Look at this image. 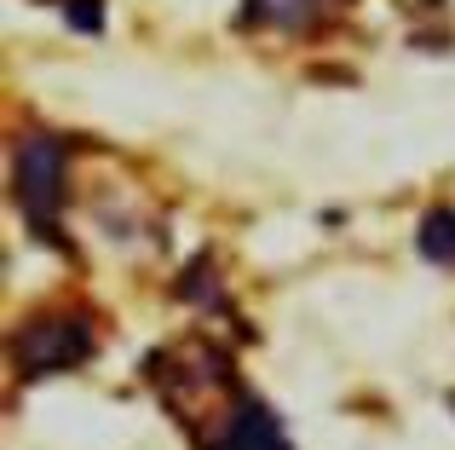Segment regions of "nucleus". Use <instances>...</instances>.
I'll list each match as a JSON object with an SVG mask.
<instances>
[{
    "mask_svg": "<svg viewBox=\"0 0 455 450\" xmlns=\"http://www.w3.org/2000/svg\"><path fill=\"white\" fill-rule=\"evenodd\" d=\"M208 450H294V445H289V433H283L277 410L266 398H243L225 416V428L208 439Z\"/></svg>",
    "mask_w": 455,
    "mask_h": 450,
    "instance_id": "3",
    "label": "nucleus"
},
{
    "mask_svg": "<svg viewBox=\"0 0 455 450\" xmlns=\"http://www.w3.org/2000/svg\"><path fill=\"white\" fill-rule=\"evenodd\" d=\"M23 375H58V370H81L99 352V329L87 312H41L18 329L12 341Z\"/></svg>",
    "mask_w": 455,
    "mask_h": 450,
    "instance_id": "2",
    "label": "nucleus"
},
{
    "mask_svg": "<svg viewBox=\"0 0 455 450\" xmlns=\"http://www.w3.org/2000/svg\"><path fill=\"white\" fill-rule=\"evenodd\" d=\"M421 254L433 260V266H455V208H433V214L421 220Z\"/></svg>",
    "mask_w": 455,
    "mask_h": 450,
    "instance_id": "4",
    "label": "nucleus"
},
{
    "mask_svg": "<svg viewBox=\"0 0 455 450\" xmlns=\"http://www.w3.org/2000/svg\"><path fill=\"white\" fill-rule=\"evenodd\" d=\"M12 191H18V214L41 243H64L58 220H64V191H69V145L52 133H23L12 145Z\"/></svg>",
    "mask_w": 455,
    "mask_h": 450,
    "instance_id": "1",
    "label": "nucleus"
},
{
    "mask_svg": "<svg viewBox=\"0 0 455 450\" xmlns=\"http://www.w3.org/2000/svg\"><path fill=\"white\" fill-rule=\"evenodd\" d=\"M323 12V0H254V18L266 23H283V29H300Z\"/></svg>",
    "mask_w": 455,
    "mask_h": 450,
    "instance_id": "5",
    "label": "nucleus"
}]
</instances>
